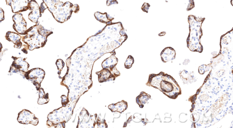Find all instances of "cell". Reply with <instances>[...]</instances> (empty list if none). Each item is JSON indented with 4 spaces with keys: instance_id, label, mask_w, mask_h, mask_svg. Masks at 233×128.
Instances as JSON below:
<instances>
[{
    "instance_id": "6da1fadb",
    "label": "cell",
    "mask_w": 233,
    "mask_h": 128,
    "mask_svg": "<svg viewBox=\"0 0 233 128\" xmlns=\"http://www.w3.org/2000/svg\"><path fill=\"white\" fill-rule=\"evenodd\" d=\"M52 33L53 32L46 30L38 23L27 30L26 35L21 38L27 44V49L32 51L35 48L43 47L46 43L47 36Z\"/></svg>"
},
{
    "instance_id": "7a4b0ae2",
    "label": "cell",
    "mask_w": 233,
    "mask_h": 128,
    "mask_svg": "<svg viewBox=\"0 0 233 128\" xmlns=\"http://www.w3.org/2000/svg\"><path fill=\"white\" fill-rule=\"evenodd\" d=\"M204 20V18L196 17L195 16H188L190 33L187 39V43L188 47L191 51L199 52L202 51V46L200 43V39L202 35L201 25Z\"/></svg>"
},
{
    "instance_id": "3957f363",
    "label": "cell",
    "mask_w": 233,
    "mask_h": 128,
    "mask_svg": "<svg viewBox=\"0 0 233 128\" xmlns=\"http://www.w3.org/2000/svg\"><path fill=\"white\" fill-rule=\"evenodd\" d=\"M44 76L45 72L43 69L36 68L26 72L24 75L23 78L25 77L27 80L32 82L35 86L38 91L41 87V83L43 79Z\"/></svg>"
},
{
    "instance_id": "277c9868",
    "label": "cell",
    "mask_w": 233,
    "mask_h": 128,
    "mask_svg": "<svg viewBox=\"0 0 233 128\" xmlns=\"http://www.w3.org/2000/svg\"><path fill=\"white\" fill-rule=\"evenodd\" d=\"M12 57L14 58H13L14 61L11 66L9 73H18L23 77V74L28 71L30 67L29 64L25 61L26 58Z\"/></svg>"
},
{
    "instance_id": "5b68a950",
    "label": "cell",
    "mask_w": 233,
    "mask_h": 128,
    "mask_svg": "<svg viewBox=\"0 0 233 128\" xmlns=\"http://www.w3.org/2000/svg\"><path fill=\"white\" fill-rule=\"evenodd\" d=\"M17 121L20 124L28 125L31 124L37 126L38 124V119L29 110L23 109L18 114Z\"/></svg>"
},
{
    "instance_id": "8992f818",
    "label": "cell",
    "mask_w": 233,
    "mask_h": 128,
    "mask_svg": "<svg viewBox=\"0 0 233 128\" xmlns=\"http://www.w3.org/2000/svg\"><path fill=\"white\" fill-rule=\"evenodd\" d=\"M13 20L15 23L13 25L14 30L20 34H26V22L21 14L15 15L13 16Z\"/></svg>"
},
{
    "instance_id": "52a82bcc",
    "label": "cell",
    "mask_w": 233,
    "mask_h": 128,
    "mask_svg": "<svg viewBox=\"0 0 233 128\" xmlns=\"http://www.w3.org/2000/svg\"><path fill=\"white\" fill-rule=\"evenodd\" d=\"M28 7L31 10V12L29 14V19L32 22L37 23L38 18L41 16V12L39 5L35 0H32L29 2Z\"/></svg>"
},
{
    "instance_id": "ba28073f",
    "label": "cell",
    "mask_w": 233,
    "mask_h": 128,
    "mask_svg": "<svg viewBox=\"0 0 233 128\" xmlns=\"http://www.w3.org/2000/svg\"><path fill=\"white\" fill-rule=\"evenodd\" d=\"M175 51L172 47H167L164 49L161 54V58L164 63L173 60L175 57Z\"/></svg>"
},
{
    "instance_id": "9c48e42d",
    "label": "cell",
    "mask_w": 233,
    "mask_h": 128,
    "mask_svg": "<svg viewBox=\"0 0 233 128\" xmlns=\"http://www.w3.org/2000/svg\"><path fill=\"white\" fill-rule=\"evenodd\" d=\"M6 39L9 41H12L14 43V47L20 48L23 46V43L21 42V37L18 34L13 32H8L6 33Z\"/></svg>"
},
{
    "instance_id": "30bf717a",
    "label": "cell",
    "mask_w": 233,
    "mask_h": 128,
    "mask_svg": "<svg viewBox=\"0 0 233 128\" xmlns=\"http://www.w3.org/2000/svg\"><path fill=\"white\" fill-rule=\"evenodd\" d=\"M95 16L98 21L103 23L111 22L114 19L113 17L107 14V13L103 14L99 12H97L95 13Z\"/></svg>"
},
{
    "instance_id": "8fae6325",
    "label": "cell",
    "mask_w": 233,
    "mask_h": 128,
    "mask_svg": "<svg viewBox=\"0 0 233 128\" xmlns=\"http://www.w3.org/2000/svg\"><path fill=\"white\" fill-rule=\"evenodd\" d=\"M150 96L144 92H142L140 95L137 98V103L139 105L140 107L143 108L144 105L146 104L148 99H150Z\"/></svg>"
},
{
    "instance_id": "7c38bea8",
    "label": "cell",
    "mask_w": 233,
    "mask_h": 128,
    "mask_svg": "<svg viewBox=\"0 0 233 128\" xmlns=\"http://www.w3.org/2000/svg\"><path fill=\"white\" fill-rule=\"evenodd\" d=\"M38 91L39 92V99H38V104L39 105H43V104H46L48 103L49 101V99H48V94L45 95L43 89L40 88Z\"/></svg>"
},
{
    "instance_id": "4fadbf2b",
    "label": "cell",
    "mask_w": 233,
    "mask_h": 128,
    "mask_svg": "<svg viewBox=\"0 0 233 128\" xmlns=\"http://www.w3.org/2000/svg\"><path fill=\"white\" fill-rule=\"evenodd\" d=\"M232 30L231 32H228V33L222 36L221 38V45H227L231 42L232 40Z\"/></svg>"
},
{
    "instance_id": "5bb4252c",
    "label": "cell",
    "mask_w": 233,
    "mask_h": 128,
    "mask_svg": "<svg viewBox=\"0 0 233 128\" xmlns=\"http://www.w3.org/2000/svg\"><path fill=\"white\" fill-rule=\"evenodd\" d=\"M134 58L131 56H129L127 59L126 61L125 66L127 68H129L132 67V65L134 64Z\"/></svg>"
},
{
    "instance_id": "9a60e30c",
    "label": "cell",
    "mask_w": 233,
    "mask_h": 128,
    "mask_svg": "<svg viewBox=\"0 0 233 128\" xmlns=\"http://www.w3.org/2000/svg\"><path fill=\"white\" fill-rule=\"evenodd\" d=\"M195 5H194V2L193 0H188V4L187 6V11H189L192 10L193 8H194Z\"/></svg>"
},
{
    "instance_id": "2e32d148",
    "label": "cell",
    "mask_w": 233,
    "mask_h": 128,
    "mask_svg": "<svg viewBox=\"0 0 233 128\" xmlns=\"http://www.w3.org/2000/svg\"><path fill=\"white\" fill-rule=\"evenodd\" d=\"M150 5L148 3L144 2V4L142 5L141 9H142V11L143 12H145L148 13V10H149V7H150Z\"/></svg>"
},
{
    "instance_id": "e0dca14e",
    "label": "cell",
    "mask_w": 233,
    "mask_h": 128,
    "mask_svg": "<svg viewBox=\"0 0 233 128\" xmlns=\"http://www.w3.org/2000/svg\"><path fill=\"white\" fill-rule=\"evenodd\" d=\"M206 67V66L205 65L201 66L199 67V71L200 74H204V73H205V67Z\"/></svg>"
},
{
    "instance_id": "ac0fdd59",
    "label": "cell",
    "mask_w": 233,
    "mask_h": 128,
    "mask_svg": "<svg viewBox=\"0 0 233 128\" xmlns=\"http://www.w3.org/2000/svg\"><path fill=\"white\" fill-rule=\"evenodd\" d=\"M118 2L116 0H108L107 2V5L108 6L113 4H117Z\"/></svg>"
},
{
    "instance_id": "d6986e66",
    "label": "cell",
    "mask_w": 233,
    "mask_h": 128,
    "mask_svg": "<svg viewBox=\"0 0 233 128\" xmlns=\"http://www.w3.org/2000/svg\"><path fill=\"white\" fill-rule=\"evenodd\" d=\"M72 12L75 13H78L79 11V5L77 4L74 5L72 6Z\"/></svg>"
},
{
    "instance_id": "ffe728a7",
    "label": "cell",
    "mask_w": 233,
    "mask_h": 128,
    "mask_svg": "<svg viewBox=\"0 0 233 128\" xmlns=\"http://www.w3.org/2000/svg\"><path fill=\"white\" fill-rule=\"evenodd\" d=\"M47 8V5L45 4L44 3H42L41 4V7H40V12H41V13H43L44 12L45 10Z\"/></svg>"
},
{
    "instance_id": "44dd1931",
    "label": "cell",
    "mask_w": 233,
    "mask_h": 128,
    "mask_svg": "<svg viewBox=\"0 0 233 128\" xmlns=\"http://www.w3.org/2000/svg\"><path fill=\"white\" fill-rule=\"evenodd\" d=\"M224 71L223 70H220V71H219V72H217V74H217V76H218V77H221V76L222 75H223V74H224Z\"/></svg>"
},
{
    "instance_id": "7402d4cb",
    "label": "cell",
    "mask_w": 233,
    "mask_h": 128,
    "mask_svg": "<svg viewBox=\"0 0 233 128\" xmlns=\"http://www.w3.org/2000/svg\"><path fill=\"white\" fill-rule=\"evenodd\" d=\"M200 98L203 101H205V100H207V99L208 98V96L206 95H202L200 97Z\"/></svg>"
},
{
    "instance_id": "603a6c76",
    "label": "cell",
    "mask_w": 233,
    "mask_h": 128,
    "mask_svg": "<svg viewBox=\"0 0 233 128\" xmlns=\"http://www.w3.org/2000/svg\"><path fill=\"white\" fill-rule=\"evenodd\" d=\"M4 18H0V21H2L3 20H4ZM2 44L0 43V52H1V50H2Z\"/></svg>"
}]
</instances>
